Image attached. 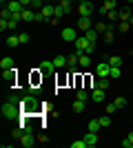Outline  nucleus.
<instances>
[{
    "mask_svg": "<svg viewBox=\"0 0 133 148\" xmlns=\"http://www.w3.org/2000/svg\"><path fill=\"white\" fill-rule=\"evenodd\" d=\"M129 25H133V13H131V18H129Z\"/></svg>",
    "mask_w": 133,
    "mask_h": 148,
    "instance_id": "obj_43",
    "label": "nucleus"
},
{
    "mask_svg": "<svg viewBox=\"0 0 133 148\" xmlns=\"http://www.w3.org/2000/svg\"><path fill=\"white\" fill-rule=\"evenodd\" d=\"M93 49H95V44H89V47H87V51H84V53H87V56H91V53H93Z\"/></svg>",
    "mask_w": 133,
    "mask_h": 148,
    "instance_id": "obj_39",
    "label": "nucleus"
},
{
    "mask_svg": "<svg viewBox=\"0 0 133 148\" xmlns=\"http://www.w3.org/2000/svg\"><path fill=\"white\" fill-rule=\"evenodd\" d=\"M33 144H36V137H33V133H31V130L22 133V137H20V146H22V148H31Z\"/></svg>",
    "mask_w": 133,
    "mask_h": 148,
    "instance_id": "obj_6",
    "label": "nucleus"
},
{
    "mask_svg": "<svg viewBox=\"0 0 133 148\" xmlns=\"http://www.w3.org/2000/svg\"><path fill=\"white\" fill-rule=\"evenodd\" d=\"M7 22H9V20H5V18H0V29H2V31L7 29Z\"/></svg>",
    "mask_w": 133,
    "mask_h": 148,
    "instance_id": "obj_40",
    "label": "nucleus"
},
{
    "mask_svg": "<svg viewBox=\"0 0 133 148\" xmlns=\"http://www.w3.org/2000/svg\"><path fill=\"white\" fill-rule=\"evenodd\" d=\"M7 9H9L11 13H20L25 7H22V2H20V0H9V2H7Z\"/></svg>",
    "mask_w": 133,
    "mask_h": 148,
    "instance_id": "obj_12",
    "label": "nucleus"
},
{
    "mask_svg": "<svg viewBox=\"0 0 133 148\" xmlns=\"http://www.w3.org/2000/svg\"><path fill=\"white\" fill-rule=\"evenodd\" d=\"M0 2H2V5H7V2H9V0H0Z\"/></svg>",
    "mask_w": 133,
    "mask_h": 148,
    "instance_id": "obj_44",
    "label": "nucleus"
},
{
    "mask_svg": "<svg viewBox=\"0 0 133 148\" xmlns=\"http://www.w3.org/2000/svg\"><path fill=\"white\" fill-rule=\"evenodd\" d=\"M16 25H18L16 20H9V22H7V29H16Z\"/></svg>",
    "mask_w": 133,
    "mask_h": 148,
    "instance_id": "obj_38",
    "label": "nucleus"
},
{
    "mask_svg": "<svg viewBox=\"0 0 133 148\" xmlns=\"http://www.w3.org/2000/svg\"><path fill=\"white\" fill-rule=\"evenodd\" d=\"M78 58H80V53H73V56H69V58H67V60H69V71H71V73H73V71H76Z\"/></svg>",
    "mask_w": 133,
    "mask_h": 148,
    "instance_id": "obj_25",
    "label": "nucleus"
},
{
    "mask_svg": "<svg viewBox=\"0 0 133 148\" xmlns=\"http://www.w3.org/2000/svg\"><path fill=\"white\" fill-rule=\"evenodd\" d=\"M100 126L102 128H109V126H111V115H102L100 117Z\"/></svg>",
    "mask_w": 133,
    "mask_h": 148,
    "instance_id": "obj_29",
    "label": "nucleus"
},
{
    "mask_svg": "<svg viewBox=\"0 0 133 148\" xmlns=\"http://www.w3.org/2000/svg\"><path fill=\"white\" fill-rule=\"evenodd\" d=\"M0 69H2V71L13 69V58H2V60H0Z\"/></svg>",
    "mask_w": 133,
    "mask_h": 148,
    "instance_id": "obj_24",
    "label": "nucleus"
},
{
    "mask_svg": "<svg viewBox=\"0 0 133 148\" xmlns=\"http://www.w3.org/2000/svg\"><path fill=\"white\" fill-rule=\"evenodd\" d=\"M84 38H87V40H89L91 44H95V42H98V31H95V29H89V31H84Z\"/></svg>",
    "mask_w": 133,
    "mask_h": 148,
    "instance_id": "obj_20",
    "label": "nucleus"
},
{
    "mask_svg": "<svg viewBox=\"0 0 133 148\" xmlns=\"http://www.w3.org/2000/svg\"><path fill=\"white\" fill-rule=\"evenodd\" d=\"M71 148H87V144H84V139H80V142H73V144H71Z\"/></svg>",
    "mask_w": 133,
    "mask_h": 148,
    "instance_id": "obj_37",
    "label": "nucleus"
},
{
    "mask_svg": "<svg viewBox=\"0 0 133 148\" xmlns=\"http://www.w3.org/2000/svg\"><path fill=\"white\" fill-rule=\"evenodd\" d=\"M53 18V7L51 5H44L40 11H36V20H51Z\"/></svg>",
    "mask_w": 133,
    "mask_h": 148,
    "instance_id": "obj_4",
    "label": "nucleus"
},
{
    "mask_svg": "<svg viewBox=\"0 0 133 148\" xmlns=\"http://www.w3.org/2000/svg\"><path fill=\"white\" fill-rule=\"evenodd\" d=\"M102 126H100V119H91V122L87 124V130H91V133H98Z\"/></svg>",
    "mask_w": 133,
    "mask_h": 148,
    "instance_id": "obj_23",
    "label": "nucleus"
},
{
    "mask_svg": "<svg viewBox=\"0 0 133 148\" xmlns=\"http://www.w3.org/2000/svg\"><path fill=\"white\" fill-rule=\"evenodd\" d=\"M53 64H56V69H64V66H69V60H67V56H56Z\"/></svg>",
    "mask_w": 133,
    "mask_h": 148,
    "instance_id": "obj_16",
    "label": "nucleus"
},
{
    "mask_svg": "<svg viewBox=\"0 0 133 148\" xmlns=\"http://www.w3.org/2000/svg\"><path fill=\"white\" fill-rule=\"evenodd\" d=\"M113 104L118 106V108H124V106H127V97H122V95H120V97H115Z\"/></svg>",
    "mask_w": 133,
    "mask_h": 148,
    "instance_id": "obj_32",
    "label": "nucleus"
},
{
    "mask_svg": "<svg viewBox=\"0 0 133 148\" xmlns=\"http://www.w3.org/2000/svg\"><path fill=\"white\" fill-rule=\"evenodd\" d=\"M78 13H80V18H91V16H93V2H91V0L80 2V5H78Z\"/></svg>",
    "mask_w": 133,
    "mask_h": 148,
    "instance_id": "obj_3",
    "label": "nucleus"
},
{
    "mask_svg": "<svg viewBox=\"0 0 133 148\" xmlns=\"http://www.w3.org/2000/svg\"><path fill=\"white\" fill-rule=\"evenodd\" d=\"M122 146H124V148H133V130L129 133V137H127V139L122 142Z\"/></svg>",
    "mask_w": 133,
    "mask_h": 148,
    "instance_id": "obj_30",
    "label": "nucleus"
},
{
    "mask_svg": "<svg viewBox=\"0 0 133 148\" xmlns=\"http://www.w3.org/2000/svg\"><path fill=\"white\" fill-rule=\"evenodd\" d=\"M84 144H87V148H93L95 144H98V133H91V130H87V135L82 137Z\"/></svg>",
    "mask_w": 133,
    "mask_h": 148,
    "instance_id": "obj_11",
    "label": "nucleus"
},
{
    "mask_svg": "<svg viewBox=\"0 0 133 148\" xmlns=\"http://www.w3.org/2000/svg\"><path fill=\"white\" fill-rule=\"evenodd\" d=\"M78 29L80 31H89L91 29V18H80L78 20Z\"/></svg>",
    "mask_w": 133,
    "mask_h": 148,
    "instance_id": "obj_19",
    "label": "nucleus"
},
{
    "mask_svg": "<svg viewBox=\"0 0 133 148\" xmlns=\"http://www.w3.org/2000/svg\"><path fill=\"white\" fill-rule=\"evenodd\" d=\"M113 40H115V36H113V29H109L107 33H104V42H107V44H111Z\"/></svg>",
    "mask_w": 133,
    "mask_h": 148,
    "instance_id": "obj_31",
    "label": "nucleus"
},
{
    "mask_svg": "<svg viewBox=\"0 0 133 148\" xmlns=\"http://www.w3.org/2000/svg\"><path fill=\"white\" fill-rule=\"evenodd\" d=\"M64 16H67V11H64V9H62V5H56V7H53V18L62 20Z\"/></svg>",
    "mask_w": 133,
    "mask_h": 148,
    "instance_id": "obj_22",
    "label": "nucleus"
},
{
    "mask_svg": "<svg viewBox=\"0 0 133 148\" xmlns=\"http://www.w3.org/2000/svg\"><path fill=\"white\" fill-rule=\"evenodd\" d=\"M129 27H131L129 22H122V25H120V31H129Z\"/></svg>",
    "mask_w": 133,
    "mask_h": 148,
    "instance_id": "obj_41",
    "label": "nucleus"
},
{
    "mask_svg": "<svg viewBox=\"0 0 133 148\" xmlns=\"http://www.w3.org/2000/svg\"><path fill=\"white\" fill-rule=\"evenodd\" d=\"M33 20H36V11H33L31 7L22 9V22H33Z\"/></svg>",
    "mask_w": 133,
    "mask_h": 148,
    "instance_id": "obj_14",
    "label": "nucleus"
},
{
    "mask_svg": "<svg viewBox=\"0 0 133 148\" xmlns=\"http://www.w3.org/2000/svg\"><path fill=\"white\" fill-rule=\"evenodd\" d=\"M38 71L40 73H53V71H58V69H56V64H53V60H44V62H40Z\"/></svg>",
    "mask_w": 133,
    "mask_h": 148,
    "instance_id": "obj_10",
    "label": "nucleus"
},
{
    "mask_svg": "<svg viewBox=\"0 0 133 148\" xmlns=\"http://www.w3.org/2000/svg\"><path fill=\"white\" fill-rule=\"evenodd\" d=\"M76 97H78V99H84V102H87V99H89V93L84 91V88H78V93H76Z\"/></svg>",
    "mask_w": 133,
    "mask_h": 148,
    "instance_id": "obj_33",
    "label": "nucleus"
},
{
    "mask_svg": "<svg viewBox=\"0 0 133 148\" xmlns=\"http://www.w3.org/2000/svg\"><path fill=\"white\" fill-rule=\"evenodd\" d=\"M62 40H64V42H76V40H78L76 29H73V27H64V29H62Z\"/></svg>",
    "mask_w": 133,
    "mask_h": 148,
    "instance_id": "obj_7",
    "label": "nucleus"
},
{
    "mask_svg": "<svg viewBox=\"0 0 133 148\" xmlns=\"http://www.w3.org/2000/svg\"><path fill=\"white\" fill-rule=\"evenodd\" d=\"M120 75H122V69H120V66H111V73H109V77H111V80H118Z\"/></svg>",
    "mask_w": 133,
    "mask_h": 148,
    "instance_id": "obj_27",
    "label": "nucleus"
},
{
    "mask_svg": "<svg viewBox=\"0 0 133 148\" xmlns=\"http://www.w3.org/2000/svg\"><path fill=\"white\" fill-rule=\"evenodd\" d=\"M104 62H109L111 66H122V58L120 56H104Z\"/></svg>",
    "mask_w": 133,
    "mask_h": 148,
    "instance_id": "obj_18",
    "label": "nucleus"
},
{
    "mask_svg": "<svg viewBox=\"0 0 133 148\" xmlns=\"http://www.w3.org/2000/svg\"><path fill=\"white\" fill-rule=\"evenodd\" d=\"M129 18H131V9L127 7V9H122V11H120V18H118V20H120V22H129Z\"/></svg>",
    "mask_w": 133,
    "mask_h": 148,
    "instance_id": "obj_26",
    "label": "nucleus"
},
{
    "mask_svg": "<svg viewBox=\"0 0 133 148\" xmlns=\"http://www.w3.org/2000/svg\"><path fill=\"white\" fill-rule=\"evenodd\" d=\"M18 44H20L18 36H9V38H7V47H11V49H13V47H18Z\"/></svg>",
    "mask_w": 133,
    "mask_h": 148,
    "instance_id": "obj_28",
    "label": "nucleus"
},
{
    "mask_svg": "<svg viewBox=\"0 0 133 148\" xmlns=\"http://www.w3.org/2000/svg\"><path fill=\"white\" fill-rule=\"evenodd\" d=\"M109 73H111V64L102 60L100 64L95 66V75H98V77H109Z\"/></svg>",
    "mask_w": 133,
    "mask_h": 148,
    "instance_id": "obj_5",
    "label": "nucleus"
},
{
    "mask_svg": "<svg viewBox=\"0 0 133 148\" xmlns=\"http://www.w3.org/2000/svg\"><path fill=\"white\" fill-rule=\"evenodd\" d=\"M104 93H107V91H102V88H93V93H91V99H93L95 104H102V102H104Z\"/></svg>",
    "mask_w": 133,
    "mask_h": 148,
    "instance_id": "obj_15",
    "label": "nucleus"
},
{
    "mask_svg": "<svg viewBox=\"0 0 133 148\" xmlns=\"http://www.w3.org/2000/svg\"><path fill=\"white\" fill-rule=\"evenodd\" d=\"M115 5H118V0H104L102 7H100V13H102V16H107L111 9H115Z\"/></svg>",
    "mask_w": 133,
    "mask_h": 148,
    "instance_id": "obj_13",
    "label": "nucleus"
},
{
    "mask_svg": "<svg viewBox=\"0 0 133 148\" xmlns=\"http://www.w3.org/2000/svg\"><path fill=\"white\" fill-rule=\"evenodd\" d=\"M60 5H62V9L67 13H71V0H60Z\"/></svg>",
    "mask_w": 133,
    "mask_h": 148,
    "instance_id": "obj_34",
    "label": "nucleus"
},
{
    "mask_svg": "<svg viewBox=\"0 0 133 148\" xmlns=\"http://www.w3.org/2000/svg\"><path fill=\"white\" fill-rule=\"evenodd\" d=\"M78 66L89 69V66H91V58H89L87 53H80V58H78Z\"/></svg>",
    "mask_w": 133,
    "mask_h": 148,
    "instance_id": "obj_17",
    "label": "nucleus"
},
{
    "mask_svg": "<svg viewBox=\"0 0 133 148\" xmlns=\"http://www.w3.org/2000/svg\"><path fill=\"white\" fill-rule=\"evenodd\" d=\"M16 77H18V69H7V71H2V80L7 82V84H13L16 82Z\"/></svg>",
    "mask_w": 133,
    "mask_h": 148,
    "instance_id": "obj_8",
    "label": "nucleus"
},
{
    "mask_svg": "<svg viewBox=\"0 0 133 148\" xmlns=\"http://www.w3.org/2000/svg\"><path fill=\"white\" fill-rule=\"evenodd\" d=\"M76 2H87V0H76Z\"/></svg>",
    "mask_w": 133,
    "mask_h": 148,
    "instance_id": "obj_45",
    "label": "nucleus"
},
{
    "mask_svg": "<svg viewBox=\"0 0 133 148\" xmlns=\"http://www.w3.org/2000/svg\"><path fill=\"white\" fill-rule=\"evenodd\" d=\"M89 44H91V42H89L84 36H78V40H76V53H84Z\"/></svg>",
    "mask_w": 133,
    "mask_h": 148,
    "instance_id": "obj_9",
    "label": "nucleus"
},
{
    "mask_svg": "<svg viewBox=\"0 0 133 148\" xmlns=\"http://www.w3.org/2000/svg\"><path fill=\"white\" fill-rule=\"evenodd\" d=\"M0 113H2V117H5V119L20 117V113H22V108H20V99L16 97V95H11L9 99H5V104H2Z\"/></svg>",
    "mask_w": 133,
    "mask_h": 148,
    "instance_id": "obj_1",
    "label": "nucleus"
},
{
    "mask_svg": "<svg viewBox=\"0 0 133 148\" xmlns=\"http://www.w3.org/2000/svg\"><path fill=\"white\" fill-rule=\"evenodd\" d=\"M84 108H87V102H84V99H78V97H76V102H73V113H82Z\"/></svg>",
    "mask_w": 133,
    "mask_h": 148,
    "instance_id": "obj_21",
    "label": "nucleus"
},
{
    "mask_svg": "<svg viewBox=\"0 0 133 148\" xmlns=\"http://www.w3.org/2000/svg\"><path fill=\"white\" fill-rule=\"evenodd\" d=\"M20 2H22V7L27 9V7H31V2H33V0H20Z\"/></svg>",
    "mask_w": 133,
    "mask_h": 148,
    "instance_id": "obj_42",
    "label": "nucleus"
},
{
    "mask_svg": "<svg viewBox=\"0 0 133 148\" xmlns=\"http://www.w3.org/2000/svg\"><path fill=\"white\" fill-rule=\"evenodd\" d=\"M127 2H129V5H131V2H133V0H127Z\"/></svg>",
    "mask_w": 133,
    "mask_h": 148,
    "instance_id": "obj_46",
    "label": "nucleus"
},
{
    "mask_svg": "<svg viewBox=\"0 0 133 148\" xmlns=\"http://www.w3.org/2000/svg\"><path fill=\"white\" fill-rule=\"evenodd\" d=\"M18 40H20V44H27L29 42V33H18Z\"/></svg>",
    "mask_w": 133,
    "mask_h": 148,
    "instance_id": "obj_36",
    "label": "nucleus"
},
{
    "mask_svg": "<svg viewBox=\"0 0 133 148\" xmlns=\"http://www.w3.org/2000/svg\"><path fill=\"white\" fill-rule=\"evenodd\" d=\"M104 111H107V115H113V113L118 111V106H115V104H107V106H104Z\"/></svg>",
    "mask_w": 133,
    "mask_h": 148,
    "instance_id": "obj_35",
    "label": "nucleus"
},
{
    "mask_svg": "<svg viewBox=\"0 0 133 148\" xmlns=\"http://www.w3.org/2000/svg\"><path fill=\"white\" fill-rule=\"evenodd\" d=\"M20 108H22V115H36V113H40V102L36 99L33 93H29L20 99Z\"/></svg>",
    "mask_w": 133,
    "mask_h": 148,
    "instance_id": "obj_2",
    "label": "nucleus"
}]
</instances>
